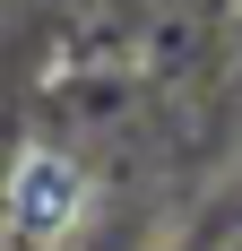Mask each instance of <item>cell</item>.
Masks as SVG:
<instances>
[{"mask_svg":"<svg viewBox=\"0 0 242 251\" xmlns=\"http://www.w3.org/2000/svg\"><path fill=\"white\" fill-rule=\"evenodd\" d=\"M70 208H78V174L52 165V156H26L18 165V234L26 243H52L70 226Z\"/></svg>","mask_w":242,"mask_h":251,"instance_id":"cell-1","label":"cell"}]
</instances>
